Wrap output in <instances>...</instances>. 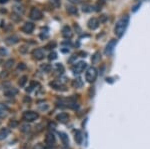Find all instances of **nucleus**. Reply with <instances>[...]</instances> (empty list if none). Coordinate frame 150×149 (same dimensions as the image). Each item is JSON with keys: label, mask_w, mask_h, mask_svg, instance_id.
I'll list each match as a JSON object with an SVG mask.
<instances>
[{"label": "nucleus", "mask_w": 150, "mask_h": 149, "mask_svg": "<svg viewBox=\"0 0 150 149\" xmlns=\"http://www.w3.org/2000/svg\"><path fill=\"white\" fill-rule=\"evenodd\" d=\"M82 10L84 11V12H90V11H92V6L90 5H84Z\"/></svg>", "instance_id": "473e14b6"}, {"label": "nucleus", "mask_w": 150, "mask_h": 149, "mask_svg": "<svg viewBox=\"0 0 150 149\" xmlns=\"http://www.w3.org/2000/svg\"><path fill=\"white\" fill-rule=\"evenodd\" d=\"M34 28H35V26H34L32 22H26V23L22 26V31H23L24 33H26V34H30V33H32Z\"/></svg>", "instance_id": "1a4fd4ad"}, {"label": "nucleus", "mask_w": 150, "mask_h": 149, "mask_svg": "<svg viewBox=\"0 0 150 149\" xmlns=\"http://www.w3.org/2000/svg\"><path fill=\"white\" fill-rule=\"evenodd\" d=\"M70 2H71V3H77V2L79 1V0H69Z\"/></svg>", "instance_id": "a19ab883"}, {"label": "nucleus", "mask_w": 150, "mask_h": 149, "mask_svg": "<svg viewBox=\"0 0 150 149\" xmlns=\"http://www.w3.org/2000/svg\"><path fill=\"white\" fill-rule=\"evenodd\" d=\"M8 0H0V3H6Z\"/></svg>", "instance_id": "79ce46f5"}, {"label": "nucleus", "mask_w": 150, "mask_h": 149, "mask_svg": "<svg viewBox=\"0 0 150 149\" xmlns=\"http://www.w3.org/2000/svg\"><path fill=\"white\" fill-rule=\"evenodd\" d=\"M28 50H29V48H28V46H27V45H21V46H20V48H19L20 53H22V54L27 53V52H28Z\"/></svg>", "instance_id": "c756f323"}, {"label": "nucleus", "mask_w": 150, "mask_h": 149, "mask_svg": "<svg viewBox=\"0 0 150 149\" xmlns=\"http://www.w3.org/2000/svg\"><path fill=\"white\" fill-rule=\"evenodd\" d=\"M97 75H98V72H97V69L95 67H90V68L87 69L85 73V79L87 82L92 83L96 80Z\"/></svg>", "instance_id": "f03ea898"}, {"label": "nucleus", "mask_w": 150, "mask_h": 149, "mask_svg": "<svg viewBox=\"0 0 150 149\" xmlns=\"http://www.w3.org/2000/svg\"><path fill=\"white\" fill-rule=\"evenodd\" d=\"M13 11H14L15 13H17V14L22 15L24 13V8L20 5H15L13 6Z\"/></svg>", "instance_id": "412c9836"}, {"label": "nucleus", "mask_w": 150, "mask_h": 149, "mask_svg": "<svg viewBox=\"0 0 150 149\" xmlns=\"http://www.w3.org/2000/svg\"><path fill=\"white\" fill-rule=\"evenodd\" d=\"M29 16L32 20H40L43 16L41 10L39 8H36V7H32L30 10V13H29Z\"/></svg>", "instance_id": "39448f33"}, {"label": "nucleus", "mask_w": 150, "mask_h": 149, "mask_svg": "<svg viewBox=\"0 0 150 149\" xmlns=\"http://www.w3.org/2000/svg\"><path fill=\"white\" fill-rule=\"evenodd\" d=\"M13 64H14V60H13V59H9V60H7V61L5 62V64H4V67H5V68H7V69H10V68H12V67H13Z\"/></svg>", "instance_id": "a878e982"}, {"label": "nucleus", "mask_w": 150, "mask_h": 149, "mask_svg": "<svg viewBox=\"0 0 150 149\" xmlns=\"http://www.w3.org/2000/svg\"><path fill=\"white\" fill-rule=\"evenodd\" d=\"M67 12L69 14H77V8L75 6H67Z\"/></svg>", "instance_id": "393cba45"}, {"label": "nucleus", "mask_w": 150, "mask_h": 149, "mask_svg": "<svg viewBox=\"0 0 150 149\" xmlns=\"http://www.w3.org/2000/svg\"><path fill=\"white\" fill-rule=\"evenodd\" d=\"M15 1H21V0H15Z\"/></svg>", "instance_id": "37998d69"}, {"label": "nucleus", "mask_w": 150, "mask_h": 149, "mask_svg": "<svg viewBox=\"0 0 150 149\" xmlns=\"http://www.w3.org/2000/svg\"><path fill=\"white\" fill-rule=\"evenodd\" d=\"M99 60H100V53L99 52H95L94 55H93L92 58H91L92 63H97Z\"/></svg>", "instance_id": "bb28decb"}, {"label": "nucleus", "mask_w": 150, "mask_h": 149, "mask_svg": "<svg viewBox=\"0 0 150 149\" xmlns=\"http://www.w3.org/2000/svg\"><path fill=\"white\" fill-rule=\"evenodd\" d=\"M82 139H83L82 133L79 131V130H78V131H76V133H75V141H76L77 143L80 144L81 142H82Z\"/></svg>", "instance_id": "4be33fe9"}, {"label": "nucleus", "mask_w": 150, "mask_h": 149, "mask_svg": "<svg viewBox=\"0 0 150 149\" xmlns=\"http://www.w3.org/2000/svg\"><path fill=\"white\" fill-rule=\"evenodd\" d=\"M87 26H88V28L91 29V30H95V29L99 26V20L94 17L91 18V19H89V21H88Z\"/></svg>", "instance_id": "9d476101"}, {"label": "nucleus", "mask_w": 150, "mask_h": 149, "mask_svg": "<svg viewBox=\"0 0 150 149\" xmlns=\"http://www.w3.org/2000/svg\"><path fill=\"white\" fill-rule=\"evenodd\" d=\"M128 24H129V16L126 15V16H123L122 18H120V19L117 21L116 25H115V28H114V33L116 34V36L121 37V36L124 34Z\"/></svg>", "instance_id": "f257e3e1"}, {"label": "nucleus", "mask_w": 150, "mask_h": 149, "mask_svg": "<svg viewBox=\"0 0 150 149\" xmlns=\"http://www.w3.org/2000/svg\"><path fill=\"white\" fill-rule=\"evenodd\" d=\"M53 69L56 72H58V73H63V71H64V67H63V65L60 64V63H56V64H54Z\"/></svg>", "instance_id": "aec40b11"}, {"label": "nucleus", "mask_w": 150, "mask_h": 149, "mask_svg": "<svg viewBox=\"0 0 150 149\" xmlns=\"http://www.w3.org/2000/svg\"><path fill=\"white\" fill-rule=\"evenodd\" d=\"M17 68H18V70H25V69H26V65H25L24 63H19Z\"/></svg>", "instance_id": "72a5a7b5"}, {"label": "nucleus", "mask_w": 150, "mask_h": 149, "mask_svg": "<svg viewBox=\"0 0 150 149\" xmlns=\"http://www.w3.org/2000/svg\"><path fill=\"white\" fill-rule=\"evenodd\" d=\"M86 67H87V64H86V62L84 61H79L77 62L76 64L73 66V68H72V71H73L74 74H81L82 72H84V70L86 69Z\"/></svg>", "instance_id": "20e7f679"}, {"label": "nucleus", "mask_w": 150, "mask_h": 149, "mask_svg": "<svg viewBox=\"0 0 150 149\" xmlns=\"http://www.w3.org/2000/svg\"><path fill=\"white\" fill-rule=\"evenodd\" d=\"M27 80H28V77H27L26 75L22 76V77L19 79V82H18V84H19L20 86H24V85L26 84Z\"/></svg>", "instance_id": "cd10ccee"}, {"label": "nucleus", "mask_w": 150, "mask_h": 149, "mask_svg": "<svg viewBox=\"0 0 150 149\" xmlns=\"http://www.w3.org/2000/svg\"><path fill=\"white\" fill-rule=\"evenodd\" d=\"M17 124H18V122L17 121H10V122H9V126H12V127H15V126H17Z\"/></svg>", "instance_id": "4c0bfd02"}, {"label": "nucleus", "mask_w": 150, "mask_h": 149, "mask_svg": "<svg viewBox=\"0 0 150 149\" xmlns=\"http://www.w3.org/2000/svg\"><path fill=\"white\" fill-rule=\"evenodd\" d=\"M59 136H60L61 141H62V143L64 144V145L67 146L68 144H69V138H68V136L64 132H59Z\"/></svg>", "instance_id": "dca6fc26"}, {"label": "nucleus", "mask_w": 150, "mask_h": 149, "mask_svg": "<svg viewBox=\"0 0 150 149\" xmlns=\"http://www.w3.org/2000/svg\"><path fill=\"white\" fill-rule=\"evenodd\" d=\"M33 149H44V147H43V145L41 143H38V144H36V146Z\"/></svg>", "instance_id": "58836bf2"}, {"label": "nucleus", "mask_w": 150, "mask_h": 149, "mask_svg": "<svg viewBox=\"0 0 150 149\" xmlns=\"http://www.w3.org/2000/svg\"><path fill=\"white\" fill-rule=\"evenodd\" d=\"M38 117H39V115H38L37 112L31 111V110L25 111L23 115H22V118H23V120H25L26 122H33L36 119H38Z\"/></svg>", "instance_id": "7ed1b4c3"}, {"label": "nucleus", "mask_w": 150, "mask_h": 149, "mask_svg": "<svg viewBox=\"0 0 150 149\" xmlns=\"http://www.w3.org/2000/svg\"><path fill=\"white\" fill-rule=\"evenodd\" d=\"M8 76V72L7 71H2L0 73V79H3V78H6Z\"/></svg>", "instance_id": "c9c22d12"}, {"label": "nucleus", "mask_w": 150, "mask_h": 149, "mask_svg": "<svg viewBox=\"0 0 150 149\" xmlns=\"http://www.w3.org/2000/svg\"><path fill=\"white\" fill-rule=\"evenodd\" d=\"M72 86L74 88H80L83 86V81L81 80V78H76L72 81Z\"/></svg>", "instance_id": "f3484780"}, {"label": "nucleus", "mask_w": 150, "mask_h": 149, "mask_svg": "<svg viewBox=\"0 0 150 149\" xmlns=\"http://www.w3.org/2000/svg\"><path fill=\"white\" fill-rule=\"evenodd\" d=\"M32 55L34 57V59L36 60H42L45 57V52L42 48H36L33 50Z\"/></svg>", "instance_id": "0eeeda50"}, {"label": "nucleus", "mask_w": 150, "mask_h": 149, "mask_svg": "<svg viewBox=\"0 0 150 149\" xmlns=\"http://www.w3.org/2000/svg\"><path fill=\"white\" fill-rule=\"evenodd\" d=\"M40 69H41V70H42L43 72H45V73H48V72L52 69V67L50 66L49 64L45 63V64H42L41 66H40Z\"/></svg>", "instance_id": "5701e85b"}, {"label": "nucleus", "mask_w": 150, "mask_h": 149, "mask_svg": "<svg viewBox=\"0 0 150 149\" xmlns=\"http://www.w3.org/2000/svg\"><path fill=\"white\" fill-rule=\"evenodd\" d=\"M56 120H58L60 123H66L69 120V115L67 113H60L56 116Z\"/></svg>", "instance_id": "2eb2a0df"}, {"label": "nucleus", "mask_w": 150, "mask_h": 149, "mask_svg": "<svg viewBox=\"0 0 150 149\" xmlns=\"http://www.w3.org/2000/svg\"><path fill=\"white\" fill-rule=\"evenodd\" d=\"M18 93V90L14 87H9L4 90V95L7 97H13Z\"/></svg>", "instance_id": "f8f14e48"}, {"label": "nucleus", "mask_w": 150, "mask_h": 149, "mask_svg": "<svg viewBox=\"0 0 150 149\" xmlns=\"http://www.w3.org/2000/svg\"><path fill=\"white\" fill-rule=\"evenodd\" d=\"M73 33H72V30L69 26H64L62 28V36L64 38H71Z\"/></svg>", "instance_id": "4468645a"}, {"label": "nucleus", "mask_w": 150, "mask_h": 149, "mask_svg": "<svg viewBox=\"0 0 150 149\" xmlns=\"http://www.w3.org/2000/svg\"><path fill=\"white\" fill-rule=\"evenodd\" d=\"M37 85H38L37 82H31V85H30V86H29L28 88H27L26 91H27V92H31V91H32V90L34 89V88H36V86H37Z\"/></svg>", "instance_id": "7c9ffc66"}, {"label": "nucleus", "mask_w": 150, "mask_h": 149, "mask_svg": "<svg viewBox=\"0 0 150 149\" xmlns=\"http://www.w3.org/2000/svg\"><path fill=\"white\" fill-rule=\"evenodd\" d=\"M117 44V40L116 39H111L110 41L108 42L107 45H106V48H105V53L106 54H111L114 50L115 46Z\"/></svg>", "instance_id": "6e6552de"}, {"label": "nucleus", "mask_w": 150, "mask_h": 149, "mask_svg": "<svg viewBox=\"0 0 150 149\" xmlns=\"http://www.w3.org/2000/svg\"><path fill=\"white\" fill-rule=\"evenodd\" d=\"M45 143L48 146H53L55 144V136L53 133H47L45 137Z\"/></svg>", "instance_id": "9b49d317"}, {"label": "nucleus", "mask_w": 150, "mask_h": 149, "mask_svg": "<svg viewBox=\"0 0 150 149\" xmlns=\"http://www.w3.org/2000/svg\"><path fill=\"white\" fill-rule=\"evenodd\" d=\"M136 1H142V0H136Z\"/></svg>", "instance_id": "c03bdc74"}, {"label": "nucleus", "mask_w": 150, "mask_h": 149, "mask_svg": "<svg viewBox=\"0 0 150 149\" xmlns=\"http://www.w3.org/2000/svg\"><path fill=\"white\" fill-rule=\"evenodd\" d=\"M18 41H19V38H18L16 35L8 36V37L5 39V43L7 45H14V44L18 43Z\"/></svg>", "instance_id": "ddd939ff"}, {"label": "nucleus", "mask_w": 150, "mask_h": 149, "mask_svg": "<svg viewBox=\"0 0 150 149\" xmlns=\"http://www.w3.org/2000/svg\"><path fill=\"white\" fill-rule=\"evenodd\" d=\"M50 86L53 88L54 90H58V91H64L65 90V85L63 82H61L60 80H54L52 82H50Z\"/></svg>", "instance_id": "423d86ee"}, {"label": "nucleus", "mask_w": 150, "mask_h": 149, "mask_svg": "<svg viewBox=\"0 0 150 149\" xmlns=\"http://www.w3.org/2000/svg\"><path fill=\"white\" fill-rule=\"evenodd\" d=\"M11 19L14 20L15 22H19L20 20H21V16H20L19 14H17V13H12V15H11Z\"/></svg>", "instance_id": "c85d7f7f"}, {"label": "nucleus", "mask_w": 150, "mask_h": 149, "mask_svg": "<svg viewBox=\"0 0 150 149\" xmlns=\"http://www.w3.org/2000/svg\"><path fill=\"white\" fill-rule=\"evenodd\" d=\"M49 60H55L56 58H57V54H56V52H50L49 53V56H48Z\"/></svg>", "instance_id": "2f4dec72"}, {"label": "nucleus", "mask_w": 150, "mask_h": 149, "mask_svg": "<svg viewBox=\"0 0 150 149\" xmlns=\"http://www.w3.org/2000/svg\"><path fill=\"white\" fill-rule=\"evenodd\" d=\"M7 54V50L4 47H0V56H4Z\"/></svg>", "instance_id": "f704fd0d"}, {"label": "nucleus", "mask_w": 150, "mask_h": 149, "mask_svg": "<svg viewBox=\"0 0 150 149\" xmlns=\"http://www.w3.org/2000/svg\"><path fill=\"white\" fill-rule=\"evenodd\" d=\"M55 42H53V43H52V42H50V43L49 44H47L46 45V46H45V48H46V49H51L52 48V47H54V46H55Z\"/></svg>", "instance_id": "e433bc0d"}, {"label": "nucleus", "mask_w": 150, "mask_h": 149, "mask_svg": "<svg viewBox=\"0 0 150 149\" xmlns=\"http://www.w3.org/2000/svg\"><path fill=\"white\" fill-rule=\"evenodd\" d=\"M8 110L7 106L5 104H3V103H0V118H2V117H4L6 115V111Z\"/></svg>", "instance_id": "6ab92c4d"}, {"label": "nucleus", "mask_w": 150, "mask_h": 149, "mask_svg": "<svg viewBox=\"0 0 150 149\" xmlns=\"http://www.w3.org/2000/svg\"><path fill=\"white\" fill-rule=\"evenodd\" d=\"M8 135H9V129H7V128H2V129H0V140L5 139Z\"/></svg>", "instance_id": "a211bd4d"}, {"label": "nucleus", "mask_w": 150, "mask_h": 149, "mask_svg": "<svg viewBox=\"0 0 150 149\" xmlns=\"http://www.w3.org/2000/svg\"><path fill=\"white\" fill-rule=\"evenodd\" d=\"M139 7H140V4H138V5L134 6V7H133V9H132V11H134V12H135V11L137 10V9L139 8Z\"/></svg>", "instance_id": "ea45409f"}, {"label": "nucleus", "mask_w": 150, "mask_h": 149, "mask_svg": "<svg viewBox=\"0 0 150 149\" xmlns=\"http://www.w3.org/2000/svg\"><path fill=\"white\" fill-rule=\"evenodd\" d=\"M30 125L29 124H22V125H20V130H21L22 132L24 133H27L30 131Z\"/></svg>", "instance_id": "b1692460"}]
</instances>
